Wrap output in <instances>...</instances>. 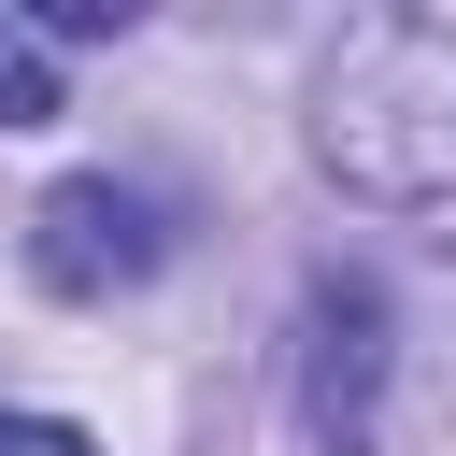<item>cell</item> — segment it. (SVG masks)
I'll return each instance as SVG.
<instances>
[{"label": "cell", "mask_w": 456, "mask_h": 456, "mask_svg": "<svg viewBox=\"0 0 456 456\" xmlns=\"http://www.w3.org/2000/svg\"><path fill=\"white\" fill-rule=\"evenodd\" d=\"M314 157L342 200L370 214H428L456 200V0H385L328 43L314 86Z\"/></svg>", "instance_id": "6da1fadb"}, {"label": "cell", "mask_w": 456, "mask_h": 456, "mask_svg": "<svg viewBox=\"0 0 456 456\" xmlns=\"http://www.w3.org/2000/svg\"><path fill=\"white\" fill-rule=\"evenodd\" d=\"M385 370H399V285L328 256L299 285V428H314V456H385Z\"/></svg>", "instance_id": "7a4b0ae2"}, {"label": "cell", "mask_w": 456, "mask_h": 456, "mask_svg": "<svg viewBox=\"0 0 456 456\" xmlns=\"http://www.w3.org/2000/svg\"><path fill=\"white\" fill-rule=\"evenodd\" d=\"M157 256H171V228H157V200L114 185V171L43 185V214H28V271H43L57 299H114V285H142Z\"/></svg>", "instance_id": "3957f363"}, {"label": "cell", "mask_w": 456, "mask_h": 456, "mask_svg": "<svg viewBox=\"0 0 456 456\" xmlns=\"http://www.w3.org/2000/svg\"><path fill=\"white\" fill-rule=\"evenodd\" d=\"M0 128H57V57L28 14H0Z\"/></svg>", "instance_id": "277c9868"}, {"label": "cell", "mask_w": 456, "mask_h": 456, "mask_svg": "<svg viewBox=\"0 0 456 456\" xmlns=\"http://www.w3.org/2000/svg\"><path fill=\"white\" fill-rule=\"evenodd\" d=\"M28 28H43V43H114V28H128V0H43Z\"/></svg>", "instance_id": "5b68a950"}, {"label": "cell", "mask_w": 456, "mask_h": 456, "mask_svg": "<svg viewBox=\"0 0 456 456\" xmlns=\"http://www.w3.org/2000/svg\"><path fill=\"white\" fill-rule=\"evenodd\" d=\"M0 456H100L71 413H0Z\"/></svg>", "instance_id": "8992f818"}]
</instances>
